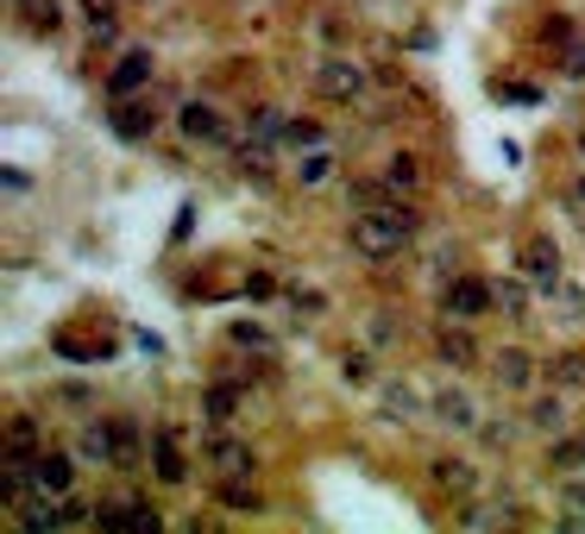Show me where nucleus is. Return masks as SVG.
Segmentation results:
<instances>
[{
	"instance_id": "f257e3e1",
	"label": "nucleus",
	"mask_w": 585,
	"mask_h": 534,
	"mask_svg": "<svg viewBox=\"0 0 585 534\" xmlns=\"http://www.w3.org/2000/svg\"><path fill=\"white\" fill-rule=\"evenodd\" d=\"M403 239H410V227H403L390 208H366L359 220H352V233H347L352 258H366V265H390V258L403 251Z\"/></svg>"
},
{
	"instance_id": "f03ea898",
	"label": "nucleus",
	"mask_w": 585,
	"mask_h": 534,
	"mask_svg": "<svg viewBox=\"0 0 585 534\" xmlns=\"http://www.w3.org/2000/svg\"><path fill=\"white\" fill-rule=\"evenodd\" d=\"M441 308H448V321H479V315H491L497 308V284H485V277H453L448 296H441Z\"/></svg>"
},
{
	"instance_id": "7ed1b4c3",
	"label": "nucleus",
	"mask_w": 585,
	"mask_h": 534,
	"mask_svg": "<svg viewBox=\"0 0 585 534\" xmlns=\"http://www.w3.org/2000/svg\"><path fill=\"white\" fill-rule=\"evenodd\" d=\"M315 89H321L328 101H366L371 76L352 58H321V63H315Z\"/></svg>"
},
{
	"instance_id": "20e7f679",
	"label": "nucleus",
	"mask_w": 585,
	"mask_h": 534,
	"mask_svg": "<svg viewBox=\"0 0 585 534\" xmlns=\"http://www.w3.org/2000/svg\"><path fill=\"white\" fill-rule=\"evenodd\" d=\"M107 126H114V138H126V145H138V138L157 133V107L138 95H114V107H107Z\"/></svg>"
},
{
	"instance_id": "39448f33",
	"label": "nucleus",
	"mask_w": 585,
	"mask_h": 534,
	"mask_svg": "<svg viewBox=\"0 0 585 534\" xmlns=\"http://www.w3.org/2000/svg\"><path fill=\"white\" fill-rule=\"evenodd\" d=\"M202 465H215L220 477H253V446L246 440H234V434H208L202 440Z\"/></svg>"
},
{
	"instance_id": "423d86ee",
	"label": "nucleus",
	"mask_w": 585,
	"mask_h": 534,
	"mask_svg": "<svg viewBox=\"0 0 585 534\" xmlns=\"http://www.w3.org/2000/svg\"><path fill=\"white\" fill-rule=\"evenodd\" d=\"M95 528H114V534H157L164 528V515L152 510V503H107V510H95Z\"/></svg>"
},
{
	"instance_id": "0eeeda50",
	"label": "nucleus",
	"mask_w": 585,
	"mask_h": 534,
	"mask_svg": "<svg viewBox=\"0 0 585 534\" xmlns=\"http://www.w3.org/2000/svg\"><path fill=\"white\" fill-rule=\"evenodd\" d=\"M32 477H39L44 496H70V484H76V459L39 446V453H32Z\"/></svg>"
},
{
	"instance_id": "6e6552de",
	"label": "nucleus",
	"mask_w": 585,
	"mask_h": 534,
	"mask_svg": "<svg viewBox=\"0 0 585 534\" xmlns=\"http://www.w3.org/2000/svg\"><path fill=\"white\" fill-rule=\"evenodd\" d=\"M176 126H183L189 145H220V138H227V120H220V107H208V101H189V107L176 114Z\"/></svg>"
},
{
	"instance_id": "1a4fd4ad",
	"label": "nucleus",
	"mask_w": 585,
	"mask_h": 534,
	"mask_svg": "<svg viewBox=\"0 0 585 534\" xmlns=\"http://www.w3.org/2000/svg\"><path fill=\"white\" fill-rule=\"evenodd\" d=\"M152 465L164 484H183L189 477V459H183V440H176V428H157L152 434Z\"/></svg>"
},
{
	"instance_id": "9d476101",
	"label": "nucleus",
	"mask_w": 585,
	"mask_h": 534,
	"mask_svg": "<svg viewBox=\"0 0 585 534\" xmlns=\"http://www.w3.org/2000/svg\"><path fill=\"white\" fill-rule=\"evenodd\" d=\"M152 82V51H120L114 76H107V95H138Z\"/></svg>"
},
{
	"instance_id": "9b49d317",
	"label": "nucleus",
	"mask_w": 585,
	"mask_h": 534,
	"mask_svg": "<svg viewBox=\"0 0 585 534\" xmlns=\"http://www.w3.org/2000/svg\"><path fill=\"white\" fill-rule=\"evenodd\" d=\"M491 378H497V390H528V383H535V359H528L523 346H504V352L491 359Z\"/></svg>"
},
{
	"instance_id": "f8f14e48",
	"label": "nucleus",
	"mask_w": 585,
	"mask_h": 534,
	"mask_svg": "<svg viewBox=\"0 0 585 534\" xmlns=\"http://www.w3.org/2000/svg\"><path fill=\"white\" fill-rule=\"evenodd\" d=\"M76 453L89 459V465H120V440H114V421H89L76 440Z\"/></svg>"
},
{
	"instance_id": "ddd939ff",
	"label": "nucleus",
	"mask_w": 585,
	"mask_h": 534,
	"mask_svg": "<svg viewBox=\"0 0 585 534\" xmlns=\"http://www.w3.org/2000/svg\"><path fill=\"white\" fill-rule=\"evenodd\" d=\"M547 472L579 477L585 472V434H554L547 440Z\"/></svg>"
},
{
	"instance_id": "4468645a",
	"label": "nucleus",
	"mask_w": 585,
	"mask_h": 534,
	"mask_svg": "<svg viewBox=\"0 0 585 534\" xmlns=\"http://www.w3.org/2000/svg\"><path fill=\"white\" fill-rule=\"evenodd\" d=\"M0 440H7V453H0V459H32V453H39V421L20 409V415H7Z\"/></svg>"
},
{
	"instance_id": "2eb2a0df",
	"label": "nucleus",
	"mask_w": 585,
	"mask_h": 534,
	"mask_svg": "<svg viewBox=\"0 0 585 534\" xmlns=\"http://www.w3.org/2000/svg\"><path fill=\"white\" fill-rule=\"evenodd\" d=\"M429 477H434V491H448V496H472V484H479V472L466 459H434Z\"/></svg>"
},
{
	"instance_id": "dca6fc26",
	"label": "nucleus",
	"mask_w": 585,
	"mask_h": 534,
	"mask_svg": "<svg viewBox=\"0 0 585 534\" xmlns=\"http://www.w3.org/2000/svg\"><path fill=\"white\" fill-rule=\"evenodd\" d=\"M523 265H528V277H535V284H561V246H554V239H528V251H523Z\"/></svg>"
},
{
	"instance_id": "f3484780",
	"label": "nucleus",
	"mask_w": 585,
	"mask_h": 534,
	"mask_svg": "<svg viewBox=\"0 0 585 534\" xmlns=\"http://www.w3.org/2000/svg\"><path fill=\"white\" fill-rule=\"evenodd\" d=\"M434 352H441V364H453V371H466V364H479V346H472L466 327H441V340H434Z\"/></svg>"
},
{
	"instance_id": "a211bd4d",
	"label": "nucleus",
	"mask_w": 585,
	"mask_h": 534,
	"mask_svg": "<svg viewBox=\"0 0 585 534\" xmlns=\"http://www.w3.org/2000/svg\"><path fill=\"white\" fill-rule=\"evenodd\" d=\"M239 402H246V390H239V383H208V397H202V415L215 421V428H227V421L239 415Z\"/></svg>"
},
{
	"instance_id": "6ab92c4d",
	"label": "nucleus",
	"mask_w": 585,
	"mask_h": 534,
	"mask_svg": "<svg viewBox=\"0 0 585 534\" xmlns=\"http://www.w3.org/2000/svg\"><path fill=\"white\" fill-rule=\"evenodd\" d=\"M328 176H333V152L328 145H309V152L296 157V183H302V189H321Z\"/></svg>"
},
{
	"instance_id": "aec40b11",
	"label": "nucleus",
	"mask_w": 585,
	"mask_h": 534,
	"mask_svg": "<svg viewBox=\"0 0 585 534\" xmlns=\"http://www.w3.org/2000/svg\"><path fill=\"white\" fill-rule=\"evenodd\" d=\"M220 503H227L234 515H258L265 510V496H258L253 477H227V484H220Z\"/></svg>"
},
{
	"instance_id": "412c9836",
	"label": "nucleus",
	"mask_w": 585,
	"mask_h": 534,
	"mask_svg": "<svg viewBox=\"0 0 585 534\" xmlns=\"http://www.w3.org/2000/svg\"><path fill=\"white\" fill-rule=\"evenodd\" d=\"M434 415L448 421V428H479V409H472V397H460V390H441V397H434Z\"/></svg>"
},
{
	"instance_id": "4be33fe9",
	"label": "nucleus",
	"mask_w": 585,
	"mask_h": 534,
	"mask_svg": "<svg viewBox=\"0 0 585 534\" xmlns=\"http://www.w3.org/2000/svg\"><path fill=\"white\" fill-rule=\"evenodd\" d=\"M547 371H554V383H561V390H585V346L554 352V364H547Z\"/></svg>"
},
{
	"instance_id": "5701e85b",
	"label": "nucleus",
	"mask_w": 585,
	"mask_h": 534,
	"mask_svg": "<svg viewBox=\"0 0 585 534\" xmlns=\"http://www.w3.org/2000/svg\"><path fill=\"white\" fill-rule=\"evenodd\" d=\"M20 13H25V25H32L39 39H51V32L63 25V7H58V0H20Z\"/></svg>"
},
{
	"instance_id": "b1692460",
	"label": "nucleus",
	"mask_w": 585,
	"mask_h": 534,
	"mask_svg": "<svg viewBox=\"0 0 585 534\" xmlns=\"http://www.w3.org/2000/svg\"><path fill=\"white\" fill-rule=\"evenodd\" d=\"M528 428L561 434V428H566V402H561V397H535V402H528Z\"/></svg>"
},
{
	"instance_id": "393cba45",
	"label": "nucleus",
	"mask_w": 585,
	"mask_h": 534,
	"mask_svg": "<svg viewBox=\"0 0 585 534\" xmlns=\"http://www.w3.org/2000/svg\"><path fill=\"white\" fill-rule=\"evenodd\" d=\"M227 340L246 346V352H258V359H271V352H277V340H271L258 321H234V327H227Z\"/></svg>"
},
{
	"instance_id": "a878e982",
	"label": "nucleus",
	"mask_w": 585,
	"mask_h": 534,
	"mask_svg": "<svg viewBox=\"0 0 585 534\" xmlns=\"http://www.w3.org/2000/svg\"><path fill=\"white\" fill-rule=\"evenodd\" d=\"M234 157H239V171H246V176H271V164H277V157H271V138H246Z\"/></svg>"
},
{
	"instance_id": "bb28decb",
	"label": "nucleus",
	"mask_w": 585,
	"mask_h": 534,
	"mask_svg": "<svg viewBox=\"0 0 585 534\" xmlns=\"http://www.w3.org/2000/svg\"><path fill=\"white\" fill-rule=\"evenodd\" d=\"M51 346H58L63 359H76V364H95V359H114V352H107V346H89V340H82V333H70V327H63V333H58V340H51Z\"/></svg>"
},
{
	"instance_id": "cd10ccee",
	"label": "nucleus",
	"mask_w": 585,
	"mask_h": 534,
	"mask_svg": "<svg viewBox=\"0 0 585 534\" xmlns=\"http://www.w3.org/2000/svg\"><path fill=\"white\" fill-rule=\"evenodd\" d=\"M384 183L390 189H415V183H422V164H415V152H397L384 164Z\"/></svg>"
},
{
	"instance_id": "c85d7f7f",
	"label": "nucleus",
	"mask_w": 585,
	"mask_h": 534,
	"mask_svg": "<svg viewBox=\"0 0 585 534\" xmlns=\"http://www.w3.org/2000/svg\"><path fill=\"white\" fill-rule=\"evenodd\" d=\"M384 415L390 421H415L422 409H415V390L410 383H384Z\"/></svg>"
},
{
	"instance_id": "c756f323",
	"label": "nucleus",
	"mask_w": 585,
	"mask_h": 534,
	"mask_svg": "<svg viewBox=\"0 0 585 534\" xmlns=\"http://www.w3.org/2000/svg\"><path fill=\"white\" fill-rule=\"evenodd\" d=\"M114 440H120V465H145V446H138L133 421H114Z\"/></svg>"
},
{
	"instance_id": "7c9ffc66",
	"label": "nucleus",
	"mask_w": 585,
	"mask_h": 534,
	"mask_svg": "<svg viewBox=\"0 0 585 534\" xmlns=\"http://www.w3.org/2000/svg\"><path fill=\"white\" fill-rule=\"evenodd\" d=\"M284 145H296V152L321 145V120H290V126H284Z\"/></svg>"
},
{
	"instance_id": "2f4dec72",
	"label": "nucleus",
	"mask_w": 585,
	"mask_h": 534,
	"mask_svg": "<svg viewBox=\"0 0 585 534\" xmlns=\"http://www.w3.org/2000/svg\"><path fill=\"white\" fill-rule=\"evenodd\" d=\"M284 126H290V120L277 114V107H258V114H253V138H277Z\"/></svg>"
},
{
	"instance_id": "473e14b6",
	"label": "nucleus",
	"mask_w": 585,
	"mask_h": 534,
	"mask_svg": "<svg viewBox=\"0 0 585 534\" xmlns=\"http://www.w3.org/2000/svg\"><path fill=\"white\" fill-rule=\"evenodd\" d=\"M497 308H504V315H528V289L523 284H497Z\"/></svg>"
},
{
	"instance_id": "72a5a7b5",
	"label": "nucleus",
	"mask_w": 585,
	"mask_h": 534,
	"mask_svg": "<svg viewBox=\"0 0 585 534\" xmlns=\"http://www.w3.org/2000/svg\"><path fill=\"white\" fill-rule=\"evenodd\" d=\"M340 378L347 383H371V352H347V359H340Z\"/></svg>"
},
{
	"instance_id": "f704fd0d",
	"label": "nucleus",
	"mask_w": 585,
	"mask_h": 534,
	"mask_svg": "<svg viewBox=\"0 0 585 534\" xmlns=\"http://www.w3.org/2000/svg\"><path fill=\"white\" fill-rule=\"evenodd\" d=\"M290 302L302 308V315H328V296H321V289H302V284H296V289H290Z\"/></svg>"
},
{
	"instance_id": "c9c22d12",
	"label": "nucleus",
	"mask_w": 585,
	"mask_h": 534,
	"mask_svg": "<svg viewBox=\"0 0 585 534\" xmlns=\"http://www.w3.org/2000/svg\"><path fill=\"white\" fill-rule=\"evenodd\" d=\"M561 70L573 82H585V44H566V51H561Z\"/></svg>"
},
{
	"instance_id": "e433bc0d",
	"label": "nucleus",
	"mask_w": 585,
	"mask_h": 534,
	"mask_svg": "<svg viewBox=\"0 0 585 534\" xmlns=\"http://www.w3.org/2000/svg\"><path fill=\"white\" fill-rule=\"evenodd\" d=\"M566 510H579V515H585V472L566 484Z\"/></svg>"
},
{
	"instance_id": "4c0bfd02",
	"label": "nucleus",
	"mask_w": 585,
	"mask_h": 534,
	"mask_svg": "<svg viewBox=\"0 0 585 534\" xmlns=\"http://www.w3.org/2000/svg\"><path fill=\"white\" fill-rule=\"evenodd\" d=\"M542 39H547V44H554V39L566 44V39H573V25H566V20H547V25H542Z\"/></svg>"
},
{
	"instance_id": "58836bf2",
	"label": "nucleus",
	"mask_w": 585,
	"mask_h": 534,
	"mask_svg": "<svg viewBox=\"0 0 585 534\" xmlns=\"http://www.w3.org/2000/svg\"><path fill=\"white\" fill-rule=\"evenodd\" d=\"M561 302H566V308H561V315H585V289H566Z\"/></svg>"
},
{
	"instance_id": "ea45409f",
	"label": "nucleus",
	"mask_w": 585,
	"mask_h": 534,
	"mask_svg": "<svg viewBox=\"0 0 585 534\" xmlns=\"http://www.w3.org/2000/svg\"><path fill=\"white\" fill-rule=\"evenodd\" d=\"M89 7V20H114V0H82Z\"/></svg>"
},
{
	"instance_id": "a19ab883",
	"label": "nucleus",
	"mask_w": 585,
	"mask_h": 534,
	"mask_svg": "<svg viewBox=\"0 0 585 534\" xmlns=\"http://www.w3.org/2000/svg\"><path fill=\"white\" fill-rule=\"evenodd\" d=\"M579 202H585V176H579Z\"/></svg>"
},
{
	"instance_id": "79ce46f5",
	"label": "nucleus",
	"mask_w": 585,
	"mask_h": 534,
	"mask_svg": "<svg viewBox=\"0 0 585 534\" xmlns=\"http://www.w3.org/2000/svg\"><path fill=\"white\" fill-rule=\"evenodd\" d=\"M579 157H585V133H579Z\"/></svg>"
},
{
	"instance_id": "37998d69",
	"label": "nucleus",
	"mask_w": 585,
	"mask_h": 534,
	"mask_svg": "<svg viewBox=\"0 0 585 534\" xmlns=\"http://www.w3.org/2000/svg\"><path fill=\"white\" fill-rule=\"evenodd\" d=\"M13 7H20V0H13Z\"/></svg>"
}]
</instances>
